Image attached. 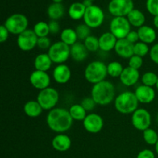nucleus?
<instances>
[{"mask_svg": "<svg viewBox=\"0 0 158 158\" xmlns=\"http://www.w3.org/2000/svg\"><path fill=\"white\" fill-rule=\"evenodd\" d=\"M48 55L52 63L63 64L70 56V46L62 41H58L52 44L48 49Z\"/></svg>", "mask_w": 158, "mask_h": 158, "instance_id": "5", "label": "nucleus"}, {"mask_svg": "<svg viewBox=\"0 0 158 158\" xmlns=\"http://www.w3.org/2000/svg\"><path fill=\"white\" fill-rule=\"evenodd\" d=\"M91 97L97 104L106 106L110 104L116 98L115 87L110 81L103 80L93 86Z\"/></svg>", "mask_w": 158, "mask_h": 158, "instance_id": "2", "label": "nucleus"}, {"mask_svg": "<svg viewBox=\"0 0 158 158\" xmlns=\"http://www.w3.org/2000/svg\"><path fill=\"white\" fill-rule=\"evenodd\" d=\"M83 127L85 130L91 134H97L101 131L103 127V120L97 114H89L83 120Z\"/></svg>", "mask_w": 158, "mask_h": 158, "instance_id": "13", "label": "nucleus"}, {"mask_svg": "<svg viewBox=\"0 0 158 158\" xmlns=\"http://www.w3.org/2000/svg\"><path fill=\"white\" fill-rule=\"evenodd\" d=\"M134 94H135L139 103H151L154 101L156 96L155 91L153 89V87L145 86V85L139 86L136 89Z\"/></svg>", "mask_w": 158, "mask_h": 158, "instance_id": "16", "label": "nucleus"}, {"mask_svg": "<svg viewBox=\"0 0 158 158\" xmlns=\"http://www.w3.org/2000/svg\"><path fill=\"white\" fill-rule=\"evenodd\" d=\"M142 83L145 86L153 87L156 86L158 80V77L157 74L154 72H146L142 76Z\"/></svg>", "mask_w": 158, "mask_h": 158, "instance_id": "34", "label": "nucleus"}, {"mask_svg": "<svg viewBox=\"0 0 158 158\" xmlns=\"http://www.w3.org/2000/svg\"><path fill=\"white\" fill-rule=\"evenodd\" d=\"M150 48L148 44L139 41L135 43L134 46V54L136 56H138L140 57H144L148 55V52H150Z\"/></svg>", "mask_w": 158, "mask_h": 158, "instance_id": "35", "label": "nucleus"}, {"mask_svg": "<svg viewBox=\"0 0 158 158\" xmlns=\"http://www.w3.org/2000/svg\"><path fill=\"white\" fill-rule=\"evenodd\" d=\"M146 8L151 15H158V0H147Z\"/></svg>", "mask_w": 158, "mask_h": 158, "instance_id": "37", "label": "nucleus"}, {"mask_svg": "<svg viewBox=\"0 0 158 158\" xmlns=\"http://www.w3.org/2000/svg\"><path fill=\"white\" fill-rule=\"evenodd\" d=\"M80 104L82 105V106H83L86 111H90L95 108L97 103H96V102L94 101V99L90 97H86V98L83 99V100H82Z\"/></svg>", "mask_w": 158, "mask_h": 158, "instance_id": "39", "label": "nucleus"}, {"mask_svg": "<svg viewBox=\"0 0 158 158\" xmlns=\"http://www.w3.org/2000/svg\"><path fill=\"white\" fill-rule=\"evenodd\" d=\"M154 25L157 29H158V15H156L154 18Z\"/></svg>", "mask_w": 158, "mask_h": 158, "instance_id": "47", "label": "nucleus"}, {"mask_svg": "<svg viewBox=\"0 0 158 158\" xmlns=\"http://www.w3.org/2000/svg\"><path fill=\"white\" fill-rule=\"evenodd\" d=\"M38 39L33 29H26L18 35L17 45L21 50L28 52L32 50L37 46Z\"/></svg>", "mask_w": 158, "mask_h": 158, "instance_id": "12", "label": "nucleus"}, {"mask_svg": "<svg viewBox=\"0 0 158 158\" xmlns=\"http://www.w3.org/2000/svg\"><path fill=\"white\" fill-rule=\"evenodd\" d=\"M52 61L51 60L50 57L49 56L48 53H41L39 54L34 60V67L35 70L40 71H46L50 69L52 66Z\"/></svg>", "mask_w": 158, "mask_h": 158, "instance_id": "23", "label": "nucleus"}, {"mask_svg": "<svg viewBox=\"0 0 158 158\" xmlns=\"http://www.w3.org/2000/svg\"><path fill=\"white\" fill-rule=\"evenodd\" d=\"M137 33H138L140 41L146 44H151L155 41L157 38L156 31L151 26H144V25L138 28Z\"/></svg>", "mask_w": 158, "mask_h": 158, "instance_id": "22", "label": "nucleus"}, {"mask_svg": "<svg viewBox=\"0 0 158 158\" xmlns=\"http://www.w3.org/2000/svg\"><path fill=\"white\" fill-rule=\"evenodd\" d=\"M83 21L89 28L95 29L100 27L104 21V12L103 9L95 5L86 8Z\"/></svg>", "mask_w": 158, "mask_h": 158, "instance_id": "8", "label": "nucleus"}, {"mask_svg": "<svg viewBox=\"0 0 158 158\" xmlns=\"http://www.w3.org/2000/svg\"><path fill=\"white\" fill-rule=\"evenodd\" d=\"M83 4L84 5L85 7L88 8V7H90L91 6H93V2L89 1V0H83Z\"/></svg>", "mask_w": 158, "mask_h": 158, "instance_id": "46", "label": "nucleus"}, {"mask_svg": "<svg viewBox=\"0 0 158 158\" xmlns=\"http://www.w3.org/2000/svg\"><path fill=\"white\" fill-rule=\"evenodd\" d=\"M29 81L34 88L42 90L49 87L50 77L47 73L44 71L35 70L31 73Z\"/></svg>", "mask_w": 158, "mask_h": 158, "instance_id": "14", "label": "nucleus"}, {"mask_svg": "<svg viewBox=\"0 0 158 158\" xmlns=\"http://www.w3.org/2000/svg\"><path fill=\"white\" fill-rule=\"evenodd\" d=\"M29 21L27 17L20 13L12 14L7 18L4 23V26L9 32L13 35H19L26 31L28 27Z\"/></svg>", "mask_w": 158, "mask_h": 158, "instance_id": "6", "label": "nucleus"}, {"mask_svg": "<svg viewBox=\"0 0 158 158\" xmlns=\"http://www.w3.org/2000/svg\"><path fill=\"white\" fill-rule=\"evenodd\" d=\"M49 27V31H50V33L52 34H57L60 32V24H59L58 22L56 20H51L50 22L48 23Z\"/></svg>", "mask_w": 158, "mask_h": 158, "instance_id": "42", "label": "nucleus"}, {"mask_svg": "<svg viewBox=\"0 0 158 158\" xmlns=\"http://www.w3.org/2000/svg\"><path fill=\"white\" fill-rule=\"evenodd\" d=\"M139 79H140V73H139L138 69H135L130 66L125 67L123 69V73L120 77L121 83L127 86L135 85Z\"/></svg>", "mask_w": 158, "mask_h": 158, "instance_id": "17", "label": "nucleus"}, {"mask_svg": "<svg viewBox=\"0 0 158 158\" xmlns=\"http://www.w3.org/2000/svg\"><path fill=\"white\" fill-rule=\"evenodd\" d=\"M156 87H157V91H158V80H157V84H156Z\"/></svg>", "mask_w": 158, "mask_h": 158, "instance_id": "50", "label": "nucleus"}, {"mask_svg": "<svg viewBox=\"0 0 158 158\" xmlns=\"http://www.w3.org/2000/svg\"><path fill=\"white\" fill-rule=\"evenodd\" d=\"M127 40L130 42V43H133V44H135L137 42H139L140 39H139L138 33H137V31H131V32L128 33V35L126 37Z\"/></svg>", "mask_w": 158, "mask_h": 158, "instance_id": "44", "label": "nucleus"}, {"mask_svg": "<svg viewBox=\"0 0 158 158\" xmlns=\"http://www.w3.org/2000/svg\"><path fill=\"white\" fill-rule=\"evenodd\" d=\"M60 39L63 43L71 46L77 43L78 37H77L76 30L71 29V28H66L62 31Z\"/></svg>", "mask_w": 158, "mask_h": 158, "instance_id": "28", "label": "nucleus"}, {"mask_svg": "<svg viewBox=\"0 0 158 158\" xmlns=\"http://www.w3.org/2000/svg\"><path fill=\"white\" fill-rule=\"evenodd\" d=\"M130 24L134 27H141L145 23V15L140 10L134 9L127 16Z\"/></svg>", "mask_w": 158, "mask_h": 158, "instance_id": "25", "label": "nucleus"}, {"mask_svg": "<svg viewBox=\"0 0 158 158\" xmlns=\"http://www.w3.org/2000/svg\"><path fill=\"white\" fill-rule=\"evenodd\" d=\"M133 9V0H111L108 5V10L114 17H127Z\"/></svg>", "mask_w": 158, "mask_h": 158, "instance_id": "10", "label": "nucleus"}, {"mask_svg": "<svg viewBox=\"0 0 158 158\" xmlns=\"http://www.w3.org/2000/svg\"><path fill=\"white\" fill-rule=\"evenodd\" d=\"M52 46L51 44V40L46 37H42V38L38 39V42H37V46L41 49H49L50 46Z\"/></svg>", "mask_w": 158, "mask_h": 158, "instance_id": "40", "label": "nucleus"}, {"mask_svg": "<svg viewBox=\"0 0 158 158\" xmlns=\"http://www.w3.org/2000/svg\"><path fill=\"white\" fill-rule=\"evenodd\" d=\"M58 91L52 87H48L40 91L37 96V101L45 110L54 109L59 101Z\"/></svg>", "mask_w": 158, "mask_h": 158, "instance_id": "7", "label": "nucleus"}, {"mask_svg": "<svg viewBox=\"0 0 158 158\" xmlns=\"http://www.w3.org/2000/svg\"><path fill=\"white\" fill-rule=\"evenodd\" d=\"M69 112L72 117L73 120H79V121H80V120L83 121L87 116L86 115L87 111L82 106L81 104H73L69 109Z\"/></svg>", "mask_w": 158, "mask_h": 158, "instance_id": "29", "label": "nucleus"}, {"mask_svg": "<svg viewBox=\"0 0 158 158\" xmlns=\"http://www.w3.org/2000/svg\"><path fill=\"white\" fill-rule=\"evenodd\" d=\"M52 77L54 80L60 84H65L67 83L71 77V70L66 64H59L53 69Z\"/></svg>", "mask_w": 158, "mask_h": 158, "instance_id": "18", "label": "nucleus"}, {"mask_svg": "<svg viewBox=\"0 0 158 158\" xmlns=\"http://www.w3.org/2000/svg\"><path fill=\"white\" fill-rule=\"evenodd\" d=\"M89 1H92L93 2V1H94V0H89Z\"/></svg>", "mask_w": 158, "mask_h": 158, "instance_id": "52", "label": "nucleus"}, {"mask_svg": "<svg viewBox=\"0 0 158 158\" xmlns=\"http://www.w3.org/2000/svg\"><path fill=\"white\" fill-rule=\"evenodd\" d=\"M131 25L127 17H114L110 25V32L117 40L126 39L127 35L131 32Z\"/></svg>", "mask_w": 158, "mask_h": 158, "instance_id": "9", "label": "nucleus"}, {"mask_svg": "<svg viewBox=\"0 0 158 158\" xmlns=\"http://www.w3.org/2000/svg\"><path fill=\"white\" fill-rule=\"evenodd\" d=\"M157 123H158V114H157Z\"/></svg>", "mask_w": 158, "mask_h": 158, "instance_id": "51", "label": "nucleus"}, {"mask_svg": "<svg viewBox=\"0 0 158 158\" xmlns=\"http://www.w3.org/2000/svg\"><path fill=\"white\" fill-rule=\"evenodd\" d=\"M9 32L6 29V26L4 25H2L0 26V42L2 43H5L8 40V38H9Z\"/></svg>", "mask_w": 158, "mask_h": 158, "instance_id": "45", "label": "nucleus"}, {"mask_svg": "<svg viewBox=\"0 0 158 158\" xmlns=\"http://www.w3.org/2000/svg\"><path fill=\"white\" fill-rule=\"evenodd\" d=\"M137 158H155V154L151 150L144 149L139 152Z\"/></svg>", "mask_w": 158, "mask_h": 158, "instance_id": "43", "label": "nucleus"}, {"mask_svg": "<svg viewBox=\"0 0 158 158\" xmlns=\"http://www.w3.org/2000/svg\"><path fill=\"white\" fill-rule=\"evenodd\" d=\"M154 146H155V151H156V153H157V155H158V140H157V143H156V144L154 145Z\"/></svg>", "mask_w": 158, "mask_h": 158, "instance_id": "48", "label": "nucleus"}, {"mask_svg": "<svg viewBox=\"0 0 158 158\" xmlns=\"http://www.w3.org/2000/svg\"><path fill=\"white\" fill-rule=\"evenodd\" d=\"M73 120L69 110L65 108H54L49 110L46 117V123L49 129L60 134L70 129Z\"/></svg>", "mask_w": 158, "mask_h": 158, "instance_id": "1", "label": "nucleus"}, {"mask_svg": "<svg viewBox=\"0 0 158 158\" xmlns=\"http://www.w3.org/2000/svg\"><path fill=\"white\" fill-rule=\"evenodd\" d=\"M143 137L144 141L149 145H155L158 140L157 133L151 128L143 131Z\"/></svg>", "mask_w": 158, "mask_h": 158, "instance_id": "32", "label": "nucleus"}, {"mask_svg": "<svg viewBox=\"0 0 158 158\" xmlns=\"http://www.w3.org/2000/svg\"><path fill=\"white\" fill-rule=\"evenodd\" d=\"M88 52L85 45L80 42H77L70 46V56L77 62L84 61L88 56Z\"/></svg>", "mask_w": 158, "mask_h": 158, "instance_id": "20", "label": "nucleus"}, {"mask_svg": "<svg viewBox=\"0 0 158 158\" xmlns=\"http://www.w3.org/2000/svg\"><path fill=\"white\" fill-rule=\"evenodd\" d=\"M90 29L87 25L84 24H80L79 26H77V27L76 28V32H77V37H78V40H83L84 41L87 37H89L90 35Z\"/></svg>", "mask_w": 158, "mask_h": 158, "instance_id": "36", "label": "nucleus"}, {"mask_svg": "<svg viewBox=\"0 0 158 158\" xmlns=\"http://www.w3.org/2000/svg\"><path fill=\"white\" fill-rule=\"evenodd\" d=\"M134 44L130 43L127 39L117 40L114 50L120 57L124 59H130L134 55Z\"/></svg>", "mask_w": 158, "mask_h": 158, "instance_id": "15", "label": "nucleus"}, {"mask_svg": "<svg viewBox=\"0 0 158 158\" xmlns=\"http://www.w3.org/2000/svg\"><path fill=\"white\" fill-rule=\"evenodd\" d=\"M131 122L134 127L140 131L150 128L151 124V114L143 108H139L132 114Z\"/></svg>", "mask_w": 158, "mask_h": 158, "instance_id": "11", "label": "nucleus"}, {"mask_svg": "<svg viewBox=\"0 0 158 158\" xmlns=\"http://www.w3.org/2000/svg\"><path fill=\"white\" fill-rule=\"evenodd\" d=\"M33 31L35 35L38 36V38L46 37L50 33L49 24L43 21H40L39 23H35L33 27Z\"/></svg>", "mask_w": 158, "mask_h": 158, "instance_id": "30", "label": "nucleus"}, {"mask_svg": "<svg viewBox=\"0 0 158 158\" xmlns=\"http://www.w3.org/2000/svg\"><path fill=\"white\" fill-rule=\"evenodd\" d=\"M139 101L135 94L125 91L119 94L114 100V106L119 113L123 114H133L138 109Z\"/></svg>", "mask_w": 158, "mask_h": 158, "instance_id": "3", "label": "nucleus"}, {"mask_svg": "<svg viewBox=\"0 0 158 158\" xmlns=\"http://www.w3.org/2000/svg\"><path fill=\"white\" fill-rule=\"evenodd\" d=\"M107 75V66L101 61L91 62L85 69V79L94 85L105 80Z\"/></svg>", "mask_w": 158, "mask_h": 158, "instance_id": "4", "label": "nucleus"}, {"mask_svg": "<svg viewBox=\"0 0 158 158\" xmlns=\"http://www.w3.org/2000/svg\"><path fill=\"white\" fill-rule=\"evenodd\" d=\"M129 66L135 69H139L143 65V58L138 56L134 55L129 59Z\"/></svg>", "mask_w": 158, "mask_h": 158, "instance_id": "38", "label": "nucleus"}, {"mask_svg": "<svg viewBox=\"0 0 158 158\" xmlns=\"http://www.w3.org/2000/svg\"><path fill=\"white\" fill-rule=\"evenodd\" d=\"M123 69L122 64L117 61H114L107 65V73L112 77H120L123 73Z\"/></svg>", "mask_w": 158, "mask_h": 158, "instance_id": "31", "label": "nucleus"}, {"mask_svg": "<svg viewBox=\"0 0 158 158\" xmlns=\"http://www.w3.org/2000/svg\"><path fill=\"white\" fill-rule=\"evenodd\" d=\"M117 42V39L110 32H105L99 38L100 49L103 52H110L112 49H114Z\"/></svg>", "mask_w": 158, "mask_h": 158, "instance_id": "19", "label": "nucleus"}, {"mask_svg": "<svg viewBox=\"0 0 158 158\" xmlns=\"http://www.w3.org/2000/svg\"><path fill=\"white\" fill-rule=\"evenodd\" d=\"M86 48L89 52H96L100 49L99 45V39L97 38L95 35H89L83 42Z\"/></svg>", "mask_w": 158, "mask_h": 158, "instance_id": "33", "label": "nucleus"}, {"mask_svg": "<svg viewBox=\"0 0 158 158\" xmlns=\"http://www.w3.org/2000/svg\"><path fill=\"white\" fill-rule=\"evenodd\" d=\"M43 109L37 100H30L24 105V112L28 117L35 118L40 116Z\"/></svg>", "mask_w": 158, "mask_h": 158, "instance_id": "24", "label": "nucleus"}, {"mask_svg": "<svg viewBox=\"0 0 158 158\" xmlns=\"http://www.w3.org/2000/svg\"><path fill=\"white\" fill-rule=\"evenodd\" d=\"M52 146L56 151L64 152L70 148L71 140L66 134H60L52 139Z\"/></svg>", "mask_w": 158, "mask_h": 158, "instance_id": "21", "label": "nucleus"}, {"mask_svg": "<svg viewBox=\"0 0 158 158\" xmlns=\"http://www.w3.org/2000/svg\"><path fill=\"white\" fill-rule=\"evenodd\" d=\"M150 57L154 63L158 65V43L154 44L150 49Z\"/></svg>", "mask_w": 158, "mask_h": 158, "instance_id": "41", "label": "nucleus"}, {"mask_svg": "<svg viewBox=\"0 0 158 158\" xmlns=\"http://www.w3.org/2000/svg\"><path fill=\"white\" fill-rule=\"evenodd\" d=\"M65 12L64 6L62 3H52L47 9V15L51 20H57L63 16Z\"/></svg>", "mask_w": 158, "mask_h": 158, "instance_id": "27", "label": "nucleus"}, {"mask_svg": "<svg viewBox=\"0 0 158 158\" xmlns=\"http://www.w3.org/2000/svg\"><path fill=\"white\" fill-rule=\"evenodd\" d=\"M52 2L55 3H61L63 2V0H52Z\"/></svg>", "mask_w": 158, "mask_h": 158, "instance_id": "49", "label": "nucleus"}, {"mask_svg": "<svg viewBox=\"0 0 158 158\" xmlns=\"http://www.w3.org/2000/svg\"><path fill=\"white\" fill-rule=\"evenodd\" d=\"M86 9V8L83 2H73L69 6L68 13L72 19L79 20L82 18L83 19Z\"/></svg>", "mask_w": 158, "mask_h": 158, "instance_id": "26", "label": "nucleus"}]
</instances>
